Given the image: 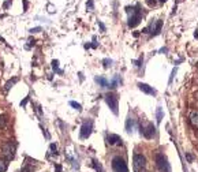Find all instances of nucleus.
<instances>
[{
	"label": "nucleus",
	"instance_id": "nucleus-15",
	"mask_svg": "<svg viewBox=\"0 0 198 172\" xmlns=\"http://www.w3.org/2000/svg\"><path fill=\"white\" fill-rule=\"evenodd\" d=\"M18 81H19V79H18V78H16V77H15V78H12V79H10V81H8V82H7V84H6V86H4V93H7V92H8L10 89H11L12 86L15 85V84H16V82H18Z\"/></svg>",
	"mask_w": 198,
	"mask_h": 172
},
{
	"label": "nucleus",
	"instance_id": "nucleus-25",
	"mask_svg": "<svg viewBox=\"0 0 198 172\" xmlns=\"http://www.w3.org/2000/svg\"><path fill=\"white\" fill-rule=\"evenodd\" d=\"M86 7H88V10H89V11H92V10H93V7H94L93 0H89V2L86 3Z\"/></svg>",
	"mask_w": 198,
	"mask_h": 172
},
{
	"label": "nucleus",
	"instance_id": "nucleus-10",
	"mask_svg": "<svg viewBox=\"0 0 198 172\" xmlns=\"http://www.w3.org/2000/svg\"><path fill=\"white\" fill-rule=\"evenodd\" d=\"M36 160H30V159H26V163L23 164L22 170H20V172H34V170H36Z\"/></svg>",
	"mask_w": 198,
	"mask_h": 172
},
{
	"label": "nucleus",
	"instance_id": "nucleus-35",
	"mask_svg": "<svg viewBox=\"0 0 198 172\" xmlns=\"http://www.w3.org/2000/svg\"><path fill=\"white\" fill-rule=\"evenodd\" d=\"M23 6H25V11H26V8H27V2H26V0H23Z\"/></svg>",
	"mask_w": 198,
	"mask_h": 172
},
{
	"label": "nucleus",
	"instance_id": "nucleus-29",
	"mask_svg": "<svg viewBox=\"0 0 198 172\" xmlns=\"http://www.w3.org/2000/svg\"><path fill=\"white\" fill-rule=\"evenodd\" d=\"M41 32V27H34V29H30V33H40Z\"/></svg>",
	"mask_w": 198,
	"mask_h": 172
},
{
	"label": "nucleus",
	"instance_id": "nucleus-3",
	"mask_svg": "<svg viewBox=\"0 0 198 172\" xmlns=\"http://www.w3.org/2000/svg\"><path fill=\"white\" fill-rule=\"evenodd\" d=\"M156 165L160 172H171V165L168 163V159L164 156L163 153L156 154Z\"/></svg>",
	"mask_w": 198,
	"mask_h": 172
},
{
	"label": "nucleus",
	"instance_id": "nucleus-2",
	"mask_svg": "<svg viewBox=\"0 0 198 172\" xmlns=\"http://www.w3.org/2000/svg\"><path fill=\"white\" fill-rule=\"evenodd\" d=\"M15 150L16 145L14 142H6L2 145V156L4 157V160H12L15 157Z\"/></svg>",
	"mask_w": 198,
	"mask_h": 172
},
{
	"label": "nucleus",
	"instance_id": "nucleus-9",
	"mask_svg": "<svg viewBox=\"0 0 198 172\" xmlns=\"http://www.w3.org/2000/svg\"><path fill=\"white\" fill-rule=\"evenodd\" d=\"M141 134H143V137L145 138H153V137L156 135V127L153 126V123H148L146 127H142L141 126Z\"/></svg>",
	"mask_w": 198,
	"mask_h": 172
},
{
	"label": "nucleus",
	"instance_id": "nucleus-8",
	"mask_svg": "<svg viewBox=\"0 0 198 172\" xmlns=\"http://www.w3.org/2000/svg\"><path fill=\"white\" fill-rule=\"evenodd\" d=\"M92 131H93V122L92 120H86V122H83V124L81 127V134L79 137L82 139H86L90 137Z\"/></svg>",
	"mask_w": 198,
	"mask_h": 172
},
{
	"label": "nucleus",
	"instance_id": "nucleus-19",
	"mask_svg": "<svg viewBox=\"0 0 198 172\" xmlns=\"http://www.w3.org/2000/svg\"><path fill=\"white\" fill-rule=\"evenodd\" d=\"M52 68L56 71V73H59V74L63 73V71L59 68V60H52Z\"/></svg>",
	"mask_w": 198,
	"mask_h": 172
},
{
	"label": "nucleus",
	"instance_id": "nucleus-14",
	"mask_svg": "<svg viewBox=\"0 0 198 172\" xmlns=\"http://www.w3.org/2000/svg\"><path fill=\"white\" fill-rule=\"evenodd\" d=\"M94 81L97 82V84L100 85L101 88H108V85H109V84H108V81L105 79L104 77H96V78H94Z\"/></svg>",
	"mask_w": 198,
	"mask_h": 172
},
{
	"label": "nucleus",
	"instance_id": "nucleus-5",
	"mask_svg": "<svg viewBox=\"0 0 198 172\" xmlns=\"http://www.w3.org/2000/svg\"><path fill=\"white\" fill-rule=\"evenodd\" d=\"M112 170H114V172H128V167L124 159L116 156L112 159Z\"/></svg>",
	"mask_w": 198,
	"mask_h": 172
},
{
	"label": "nucleus",
	"instance_id": "nucleus-4",
	"mask_svg": "<svg viewBox=\"0 0 198 172\" xmlns=\"http://www.w3.org/2000/svg\"><path fill=\"white\" fill-rule=\"evenodd\" d=\"M133 167L134 172H145L146 170V159L142 154H134L133 157Z\"/></svg>",
	"mask_w": 198,
	"mask_h": 172
},
{
	"label": "nucleus",
	"instance_id": "nucleus-22",
	"mask_svg": "<svg viewBox=\"0 0 198 172\" xmlns=\"http://www.w3.org/2000/svg\"><path fill=\"white\" fill-rule=\"evenodd\" d=\"M118 84H119V78L118 77H115V79L111 82V84L108 85V88H111V89H115L116 86H118Z\"/></svg>",
	"mask_w": 198,
	"mask_h": 172
},
{
	"label": "nucleus",
	"instance_id": "nucleus-12",
	"mask_svg": "<svg viewBox=\"0 0 198 172\" xmlns=\"http://www.w3.org/2000/svg\"><path fill=\"white\" fill-rule=\"evenodd\" d=\"M107 142L109 145H122V138L116 134H109L107 137Z\"/></svg>",
	"mask_w": 198,
	"mask_h": 172
},
{
	"label": "nucleus",
	"instance_id": "nucleus-32",
	"mask_svg": "<svg viewBox=\"0 0 198 172\" xmlns=\"http://www.w3.org/2000/svg\"><path fill=\"white\" fill-rule=\"evenodd\" d=\"M98 25H100V27H101V30H102V32H105V26H104V25H102V23H101V22H98Z\"/></svg>",
	"mask_w": 198,
	"mask_h": 172
},
{
	"label": "nucleus",
	"instance_id": "nucleus-11",
	"mask_svg": "<svg viewBox=\"0 0 198 172\" xmlns=\"http://www.w3.org/2000/svg\"><path fill=\"white\" fill-rule=\"evenodd\" d=\"M138 88H139V90H142L143 93H146V94H152V96L156 94V89H153L152 86H149L148 84H142V82H139Z\"/></svg>",
	"mask_w": 198,
	"mask_h": 172
},
{
	"label": "nucleus",
	"instance_id": "nucleus-20",
	"mask_svg": "<svg viewBox=\"0 0 198 172\" xmlns=\"http://www.w3.org/2000/svg\"><path fill=\"white\" fill-rule=\"evenodd\" d=\"M51 154H55V156L57 154V146L55 145V143H51V146H49V153H48V156H51Z\"/></svg>",
	"mask_w": 198,
	"mask_h": 172
},
{
	"label": "nucleus",
	"instance_id": "nucleus-17",
	"mask_svg": "<svg viewBox=\"0 0 198 172\" xmlns=\"http://www.w3.org/2000/svg\"><path fill=\"white\" fill-rule=\"evenodd\" d=\"M133 129H134V120L128 118L126 122V130H127V133H133Z\"/></svg>",
	"mask_w": 198,
	"mask_h": 172
},
{
	"label": "nucleus",
	"instance_id": "nucleus-26",
	"mask_svg": "<svg viewBox=\"0 0 198 172\" xmlns=\"http://www.w3.org/2000/svg\"><path fill=\"white\" fill-rule=\"evenodd\" d=\"M102 63H104V67L107 68V67H109L112 64V60L111 59H104V60H102Z\"/></svg>",
	"mask_w": 198,
	"mask_h": 172
},
{
	"label": "nucleus",
	"instance_id": "nucleus-16",
	"mask_svg": "<svg viewBox=\"0 0 198 172\" xmlns=\"http://www.w3.org/2000/svg\"><path fill=\"white\" fill-rule=\"evenodd\" d=\"M163 116H164L163 108H161V106H157V109H156V119H157V123H161Z\"/></svg>",
	"mask_w": 198,
	"mask_h": 172
},
{
	"label": "nucleus",
	"instance_id": "nucleus-7",
	"mask_svg": "<svg viewBox=\"0 0 198 172\" xmlns=\"http://www.w3.org/2000/svg\"><path fill=\"white\" fill-rule=\"evenodd\" d=\"M161 27H163V20L157 19L156 22H153L149 27H145V29L142 30V33H150L152 36H157V34H160V32H161Z\"/></svg>",
	"mask_w": 198,
	"mask_h": 172
},
{
	"label": "nucleus",
	"instance_id": "nucleus-33",
	"mask_svg": "<svg viewBox=\"0 0 198 172\" xmlns=\"http://www.w3.org/2000/svg\"><path fill=\"white\" fill-rule=\"evenodd\" d=\"M187 160H189V161H193V154H187Z\"/></svg>",
	"mask_w": 198,
	"mask_h": 172
},
{
	"label": "nucleus",
	"instance_id": "nucleus-30",
	"mask_svg": "<svg viewBox=\"0 0 198 172\" xmlns=\"http://www.w3.org/2000/svg\"><path fill=\"white\" fill-rule=\"evenodd\" d=\"M175 74H176V68H173L172 73H171V77H169V84L172 82V79H173V75H175Z\"/></svg>",
	"mask_w": 198,
	"mask_h": 172
},
{
	"label": "nucleus",
	"instance_id": "nucleus-1",
	"mask_svg": "<svg viewBox=\"0 0 198 172\" xmlns=\"http://www.w3.org/2000/svg\"><path fill=\"white\" fill-rule=\"evenodd\" d=\"M126 11L128 14V22H127L128 27H135L139 22H141V18H142L141 7H139V4L133 6V7L128 6V7H126Z\"/></svg>",
	"mask_w": 198,
	"mask_h": 172
},
{
	"label": "nucleus",
	"instance_id": "nucleus-31",
	"mask_svg": "<svg viewBox=\"0 0 198 172\" xmlns=\"http://www.w3.org/2000/svg\"><path fill=\"white\" fill-rule=\"evenodd\" d=\"M27 101H29V97H26V98H25V100H23V101H22V102H20V106H25Z\"/></svg>",
	"mask_w": 198,
	"mask_h": 172
},
{
	"label": "nucleus",
	"instance_id": "nucleus-18",
	"mask_svg": "<svg viewBox=\"0 0 198 172\" xmlns=\"http://www.w3.org/2000/svg\"><path fill=\"white\" fill-rule=\"evenodd\" d=\"M92 165H93V168H94V170L97 171V172H104V168H102V165H101L100 163H98L97 160H93V161H92Z\"/></svg>",
	"mask_w": 198,
	"mask_h": 172
},
{
	"label": "nucleus",
	"instance_id": "nucleus-36",
	"mask_svg": "<svg viewBox=\"0 0 198 172\" xmlns=\"http://www.w3.org/2000/svg\"><path fill=\"white\" fill-rule=\"evenodd\" d=\"M159 2H160V3H165L167 0H159Z\"/></svg>",
	"mask_w": 198,
	"mask_h": 172
},
{
	"label": "nucleus",
	"instance_id": "nucleus-21",
	"mask_svg": "<svg viewBox=\"0 0 198 172\" xmlns=\"http://www.w3.org/2000/svg\"><path fill=\"white\" fill-rule=\"evenodd\" d=\"M7 171V160L0 159V172H6Z\"/></svg>",
	"mask_w": 198,
	"mask_h": 172
},
{
	"label": "nucleus",
	"instance_id": "nucleus-34",
	"mask_svg": "<svg viewBox=\"0 0 198 172\" xmlns=\"http://www.w3.org/2000/svg\"><path fill=\"white\" fill-rule=\"evenodd\" d=\"M10 3H11V0H8V2H6V3H4V8H7V7L10 6Z\"/></svg>",
	"mask_w": 198,
	"mask_h": 172
},
{
	"label": "nucleus",
	"instance_id": "nucleus-6",
	"mask_svg": "<svg viewBox=\"0 0 198 172\" xmlns=\"http://www.w3.org/2000/svg\"><path fill=\"white\" fill-rule=\"evenodd\" d=\"M105 102H107L108 106L111 108V111L114 112V115H118V113H119V111H118V108H119L118 97H116L115 94H112V93H108V94L105 96Z\"/></svg>",
	"mask_w": 198,
	"mask_h": 172
},
{
	"label": "nucleus",
	"instance_id": "nucleus-23",
	"mask_svg": "<svg viewBox=\"0 0 198 172\" xmlns=\"http://www.w3.org/2000/svg\"><path fill=\"white\" fill-rule=\"evenodd\" d=\"M70 105L71 106H74L77 111H82V106H81V104H78V102H75V101H70Z\"/></svg>",
	"mask_w": 198,
	"mask_h": 172
},
{
	"label": "nucleus",
	"instance_id": "nucleus-24",
	"mask_svg": "<svg viewBox=\"0 0 198 172\" xmlns=\"http://www.w3.org/2000/svg\"><path fill=\"white\" fill-rule=\"evenodd\" d=\"M6 116L4 115H0V129H3V127L6 126Z\"/></svg>",
	"mask_w": 198,
	"mask_h": 172
},
{
	"label": "nucleus",
	"instance_id": "nucleus-28",
	"mask_svg": "<svg viewBox=\"0 0 198 172\" xmlns=\"http://www.w3.org/2000/svg\"><path fill=\"white\" fill-rule=\"evenodd\" d=\"M41 130H43L44 135H45V137H47V139H49V138H51V135H49V134H48V131H47V129H44V127H43V126H41Z\"/></svg>",
	"mask_w": 198,
	"mask_h": 172
},
{
	"label": "nucleus",
	"instance_id": "nucleus-27",
	"mask_svg": "<svg viewBox=\"0 0 198 172\" xmlns=\"http://www.w3.org/2000/svg\"><path fill=\"white\" fill-rule=\"evenodd\" d=\"M142 61H143V56H141V57H139L138 60H135L134 63H135V66H137V67H141V66H142V64H141Z\"/></svg>",
	"mask_w": 198,
	"mask_h": 172
},
{
	"label": "nucleus",
	"instance_id": "nucleus-13",
	"mask_svg": "<svg viewBox=\"0 0 198 172\" xmlns=\"http://www.w3.org/2000/svg\"><path fill=\"white\" fill-rule=\"evenodd\" d=\"M190 123L194 127H197V129H198V111H194L190 115Z\"/></svg>",
	"mask_w": 198,
	"mask_h": 172
}]
</instances>
